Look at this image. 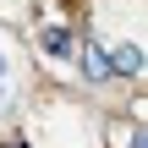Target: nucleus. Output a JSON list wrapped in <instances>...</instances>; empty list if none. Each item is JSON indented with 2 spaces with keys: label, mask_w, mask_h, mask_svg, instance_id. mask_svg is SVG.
Instances as JSON below:
<instances>
[{
  "label": "nucleus",
  "mask_w": 148,
  "mask_h": 148,
  "mask_svg": "<svg viewBox=\"0 0 148 148\" xmlns=\"http://www.w3.org/2000/svg\"><path fill=\"white\" fill-rule=\"evenodd\" d=\"M38 49H44L55 66H71V55H77V27L60 22V16H44V22H38Z\"/></svg>",
  "instance_id": "obj_1"
},
{
  "label": "nucleus",
  "mask_w": 148,
  "mask_h": 148,
  "mask_svg": "<svg viewBox=\"0 0 148 148\" xmlns=\"http://www.w3.org/2000/svg\"><path fill=\"white\" fill-rule=\"evenodd\" d=\"M82 77H88V82H110V49H104L99 38L82 44Z\"/></svg>",
  "instance_id": "obj_2"
},
{
  "label": "nucleus",
  "mask_w": 148,
  "mask_h": 148,
  "mask_svg": "<svg viewBox=\"0 0 148 148\" xmlns=\"http://www.w3.org/2000/svg\"><path fill=\"white\" fill-rule=\"evenodd\" d=\"M110 71H121V77H143V49H137V44H121Z\"/></svg>",
  "instance_id": "obj_3"
},
{
  "label": "nucleus",
  "mask_w": 148,
  "mask_h": 148,
  "mask_svg": "<svg viewBox=\"0 0 148 148\" xmlns=\"http://www.w3.org/2000/svg\"><path fill=\"white\" fill-rule=\"evenodd\" d=\"M126 148H143V132H132V143H126Z\"/></svg>",
  "instance_id": "obj_4"
},
{
  "label": "nucleus",
  "mask_w": 148,
  "mask_h": 148,
  "mask_svg": "<svg viewBox=\"0 0 148 148\" xmlns=\"http://www.w3.org/2000/svg\"><path fill=\"white\" fill-rule=\"evenodd\" d=\"M0 148H27V143H16V137H11V143H0Z\"/></svg>",
  "instance_id": "obj_5"
}]
</instances>
